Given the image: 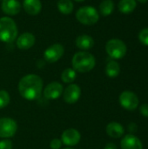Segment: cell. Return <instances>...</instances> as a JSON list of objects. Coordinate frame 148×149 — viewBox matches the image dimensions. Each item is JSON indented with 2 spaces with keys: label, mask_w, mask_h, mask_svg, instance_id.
<instances>
[{
  "label": "cell",
  "mask_w": 148,
  "mask_h": 149,
  "mask_svg": "<svg viewBox=\"0 0 148 149\" xmlns=\"http://www.w3.org/2000/svg\"><path fill=\"white\" fill-rule=\"evenodd\" d=\"M43 84V80L38 75H25L18 83L19 93L27 100H35L38 99L42 93Z\"/></svg>",
  "instance_id": "obj_1"
},
{
  "label": "cell",
  "mask_w": 148,
  "mask_h": 149,
  "mask_svg": "<svg viewBox=\"0 0 148 149\" xmlns=\"http://www.w3.org/2000/svg\"><path fill=\"white\" fill-rule=\"evenodd\" d=\"M72 67L79 72H88L92 71L95 65L96 60L92 54L87 52H79L74 54L72 58Z\"/></svg>",
  "instance_id": "obj_2"
},
{
  "label": "cell",
  "mask_w": 148,
  "mask_h": 149,
  "mask_svg": "<svg viewBox=\"0 0 148 149\" xmlns=\"http://www.w3.org/2000/svg\"><path fill=\"white\" fill-rule=\"evenodd\" d=\"M17 36V27L15 21L9 17H0V41L11 43Z\"/></svg>",
  "instance_id": "obj_3"
},
{
  "label": "cell",
  "mask_w": 148,
  "mask_h": 149,
  "mask_svg": "<svg viewBox=\"0 0 148 149\" xmlns=\"http://www.w3.org/2000/svg\"><path fill=\"white\" fill-rule=\"evenodd\" d=\"M77 20L85 25H92L96 24L99 19V14L98 10L92 6H84L79 8L76 12Z\"/></svg>",
  "instance_id": "obj_4"
},
{
  "label": "cell",
  "mask_w": 148,
  "mask_h": 149,
  "mask_svg": "<svg viewBox=\"0 0 148 149\" xmlns=\"http://www.w3.org/2000/svg\"><path fill=\"white\" fill-rule=\"evenodd\" d=\"M106 51L111 58L114 59H120L125 57L127 47L122 40L113 38L107 41L106 45Z\"/></svg>",
  "instance_id": "obj_5"
},
{
  "label": "cell",
  "mask_w": 148,
  "mask_h": 149,
  "mask_svg": "<svg viewBox=\"0 0 148 149\" xmlns=\"http://www.w3.org/2000/svg\"><path fill=\"white\" fill-rule=\"evenodd\" d=\"M121 107L128 111L135 110L139 106V98L132 91H124L119 98Z\"/></svg>",
  "instance_id": "obj_6"
},
{
  "label": "cell",
  "mask_w": 148,
  "mask_h": 149,
  "mask_svg": "<svg viewBox=\"0 0 148 149\" xmlns=\"http://www.w3.org/2000/svg\"><path fill=\"white\" fill-rule=\"evenodd\" d=\"M17 130V122L10 118H0V137L8 139L15 135Z\"/></svg>",
  "instance_id": "obj_7"
},
{
  "label": "cell",
  "mask_w": 148,
  "mask_h": 149,
  "mask_svg": "<svg viewBox=\"0 0 148 149\" xmlns=\"http://www.w3.org/2000/svg\"><path fill=\"white\" fill-rule=\"evenodd\" d=\"M65 48L60 44H54L49 46L44 52V58L45 61L49 63H55L59 60L64 55Z\"/></svg>",
  "instance_id": "obj_8"
},
{
  "label": "cell",
  "mask_w": 148,
  "mask_h": 149,
  "mask_svg": "<svg viewBox=\"0 0 148 149\" xmlns=\"http://www.w3.org/2000/svg\"><path fill=\"white\" fill-rule=\"evenodd\" d=\"M81 95V89L76 84L69 85L63 93L64 100L68 104H74L76 103Z\"/></svg>",
  "instance_id": "obj_9"
},
{
  "label": "cell",
  "mask_w": 148,
  "mask_h": 149,
  "mask_svg": "<svg viewBox=\"0 0 148 149\" xmlns=\"http://www.w3.org/2000/svg\"><path fill=\"white\" fill-rule=\"evenodd\" d=\"M81 139L80 133L74 128H68L65 130L61 135V141L66 146H75L77 145Z\"/></svg>",
  "instance_id": "obj_10"
},
{
  "label": "cell",
  "mask_w": 148,
  "mask_h": 149,
  "mask_svg": "<svg viewBox=\"0 0 148 149\" xmlns=\"http://www.w3.org/2000/svg\"><path fill=\"white\" fill-rule=\"evenodd\" d=\"M63 86L59 82H51L48 84L44 89V96L47 100H56L63 93Z\"/></svg>",
  "instance_id": "obj_11"
},
{
  "label": "cell",
  "mask_w": 148,
  "mask_h": 149,
  "mask_svg": "<svg viewBox=\"0 0 148 149\" xmlns=\"http://www.w3.org/2000/svg\"><path fill=\"white\" fill-rule=\"evenodd\" d=\"M1 9L4 14L15 16L21 10V3L17 0H3Z\"/></svg>",
  "instance_id": "obj_12"
},
{
  "label": "cell",
  "mask_w": 148,
  "mask_h": 149,
  "mask_svg": "<svg viewBox=\"0 0 148 149\" xmlns=\"http://www.w3.org/2000/svg\"><path fill=\"white\" fill-rule=\"evenodd\" d=\"M120 147L121 149H143V144L133 134H127L121 140Z\"/></svg>",
  "instance_id": "obj_13"
},
{
  "label": "cell",
  "mask_w": 148,
  "mask_h": 149,
  "mask_svg": "<svg viewBox=\"0 0 148 149\" xmlns=\"http://www.w3.org/2000/svg\"><path fill=\"white\" fill-rule=\"evenodd\" d=\"M36 38L31 32H24L17 38V46L20 50H28L35 44Z\"/></svg>",
  "instance_id": "obj_14"
},
{
  "label": "cell",
  "mask_w": 148,
  "mask_h": 149,
  "mask_svg": "<svg viewBox=\"0 0 148 149\" xmlns=\"http://www.w3.org/2000/svg\"><path fill=\"white\" fill-rule=\"evenodd\" d=\"M23 7L27 14L36 16L40 13L42 10V3L40 0H24Z\"/></svg>",
  "instance_id": "obj_15"
},
{
  "label": "cell",
  "mask_w": 148,
  "mask_h": 149,
  "mask_svg": "<svg viewBox=\"0 0 148 149\" xmlns=\"http://www.w3.org/2000/svg\"><path fill=\"white\" fill-rule=\"evenodd\" d=\"M75 44H76V46L79 48L80 50L86 51V50H90L92 48V46L94 45V40L89 35L82 34L77 37Z\"/></svg>",
  "instance_id": "obj_16"
},
{
  "label": "cell",
  "mask_w": 148,
  "mask_h": 149,
  "mask_svg": "<svg viewBox=\"0 0 148 149\" xmlns=\"http://www.w3.org/2000/svg\"><path fill=\"white\" fill-rule=\"evenodd\" d=\"M106 134H108V136L114 138V139H118L123 136L124 133H125V129L123 127V126L118 122H111L106 126Z\"/></svg>",
  "instance_id": "obj_17"
},
{
  "label": "cell",
  "mask_w": 148,
  "mask_h": 149,
  "mask_svg": "<svg viewBox=\"0 0 148 149\" xmlns=\"http://www.w3.org/2000/svg\"><path fill=\"white\" fill-rule=\"evenodd\" d=\"M137 7V3L135 0H120L118 8L119 10L123 14L132 13Z\"/></svg>",
  "instance_id": "obj_18"
},
{
  "label": "cell",
  "mask_w": 148,
  "mask_h": 149,
  "mask_svg": "<svg viewBox=\"0 0 148 149\" xmlns=\"http://www.w3.org/2000/svg\"><path fill=\"white\" fill-rule=\"evenodd\" d=\"M120 72V66L118 62L112 60L109 61L106 66V73L110 78L117 77Z\"/></svg>",
  "instance_id": "obj_19"
},
{
  "label": "cell",
  "mask_w": 148,
  "mask_h": 149,
  "mask_svg": "<svg viewBox=\"0 0 148 149\" xmlns=\"http://www.w3.org/2000/svg\"><path fill=\"white\" fill-rule=\"evenodd\" d=\"M58 9L64 15H69L73 10V3L72 0H58Z\"/></svg>",
  "instance_id": "obj_20"
},
{
  "label": "cell",
  "mask_w": 148,
  "mask_h": 149,
  "mask_svg": "<svg viewBox=\"0 0 148 149\" xmlns=\"http://www.w3.org/2000/svg\"><path fill=\"white\" fill-rule=\"evenodd\" d=\"M114 10V3L113 0H104L99 4V12L101 15L106 17L113 13Z\"/></svg>",
  "instance_id": "obj_21"
},
{
  "label": "cell",
  "mask_w": 148,
  "mask_h": 149,
  "mask_svg": "<svg viewBox=\"0 0 148 149\" xmlns=\"http://www.w3.org/2000/svg\"><path fill=\"white\" fill-rule=\"evenodd\" d=\"M77 77L76 71L73 68H66L65 70L63 71L61 74V79L64 83H72L75 80Z\"/></svg>",
  "instance_id": "obj_22"
},
{
  "label": "cell",
  "mask_w": 148,
  "mask_h": 149,
  "mask_svg": "<svg viewBox=\"0 0 148 149\" xmlns=\"http://www.w3.org/2000/svg\"><path fill=\"white\" fill-rule=\"evenodd\" d=\"M10 95L4 90H0V109L4 108L10 103Z\"/></svg>",
  "instance_id": "obj_23"
},
{
  "label": "cell",
  "mask_w": 148,
  "mask_h": 149,
  "mask_svg": "<svg viewBox=\"0 0 148 149\" xmlns=\"http://www.w3.org/2000/svg\"><path fill=\"white\" fill-rule=\"evenodd\" d=\"M139 39L141 44L148 46V28H145L139 33Z\"/></svg>",
  "instance_id": "obj_24"
},
{
  "label": "cell",
  "mask_w": 148,
  "mask_h": 149,
  "mask_svg": "<svg viewBox=\"0 0 148 149\" xmlns=\"http://www.w3.org/2000/svg\"><path fill=\"white\" fill-rule=\"evenodd\" d=\"M0 149H12V142L8 140H3L0 141Z\"/></svg>",
  "instance_id": "obj_25"
},
{
  "label": "cell",
  "mask_w": 148,
  "mask_h": 149,
  "mask_svg": "<svg viewBox=\"0 0 148 149\" xmlns=\"http://www.w3.org/2000/svg\"><path fill=\"white\" fill-rule=\"evenodd\" d=\"M61 146H62V141L61 140L58 139H53L50 143V147L51 149H59Z\"/></svg>",
  "instance_id": "obj_26"
},
{
  "label": "cell",
  "mask_w": 148,
  "mask_h": 149,
  "mask_svg": "<svg viewBox=\"0 0 148 149\" xmlns=\"http://www.w3.org/2000/svg\"><path fill=\"white\" fill-rule=\"evenodd\" d=\"M140 112L144 117L148 118V104H143L140 107Z\"/></svg>",
  "instance_id": "obj_27"
},
{
  "label": "cell",
  "mask_w": 148,
  "mask_h": 149,
  "mask_svg": "<svg viewBox=\"0 0 148 149\" xmlns=\"http://www.w3.org/2000/svg\"><path fill=\"white\" fill-rule=\"evenodd\" d=\"M105 149H117V146L114 143H107L105 147Z\"/></svg>",
  "instance_id": "obj_28"
},
{
  "label": "cell",
  "mask_w": 148,
  "mask_h": 149,
  "mask_svg": "<svg viewBox=\"0 0 148 149\" xmlns=\"http://www.w3.org/2000/svg\"><path fill=\"white\" fill-rule=\"evenodd\" d=\"M128 127H129V131H131V132H133V133H134V132H136L137 131V126L134 124V123H132V124H130L129 126H128Z\"/></svg>",
  "instance_id": "obj_29"
},
{
  "label": "cell",
  "mask_w": 148,
  "mask_h": 149,
  "mask_svg": "<svg viewBox=\"0 0 148 149\" xmlns=\"http://www.w3.org/2000/svg\"><path fill=\"white\" fill-rule=\"evenodd\" d=\"M138 1H139L140 3H146L148 0H138Z\"/></svg>",
  "instance_id": "obj_30"
},
{
  "label": "cell",
  "mask_w": 148,
  "mask_h": 149,
  "mask_svg": "<svg viewBox=\"0 0 148 149\" xmlns=\"http://www.w3.org/2000/svg\"><path fill=\"white\" fill-rule=\"evenodd\" d=\"M74 1H76V2H83L85 0H74Z\"/></svg>",
  "instance_id": "obj_31"
},
{
  "label": "cell",
  "mask_w": 148,
  "mask_h": 149,
  "mask_svg": "<svg viewBox=\"0 0 148 149\" xmlns=\"http://www.w3.org/2000/svg\"><path fill=\"white\" fill-rule=\"evenodd\" d=\"M65 149H73V148H65Z\"/></svg>",
  "instance_id": "obj_32"
}]
</instances>
